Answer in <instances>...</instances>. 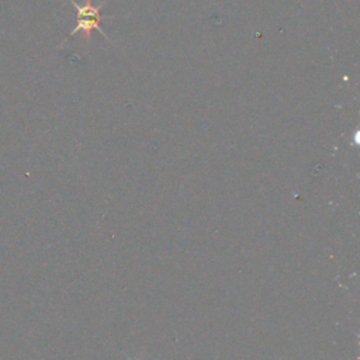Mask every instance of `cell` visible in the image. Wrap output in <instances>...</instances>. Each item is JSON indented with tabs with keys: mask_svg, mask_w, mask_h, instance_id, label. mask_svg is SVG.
Wrapping results in <instances>:
<instances>
[{
	"mask_svg": "<svg viewBox=\"0 0 360 360\" xmlns=\"http://www.w3.org/2000/svg\"><path fill=\"white\" fill-rule=\"evenodd\" d=\"M69 1L75 6L76 14H78L76 27L71 31V36H75L79 31H82V33H84V38H89L93 30H97L100 34H103L104 37H107V34L104 33V30L100 26L103 20L100 10L106 4V1H103L102 4H99V6H93L90 0H86L84 4H78L75 0H69Z\"/></svg>",
	"mask_w": 360,
	"mask_h": 360,
	"instance_id": "cell-1",
	"label": "cell"
}]
</instances>
